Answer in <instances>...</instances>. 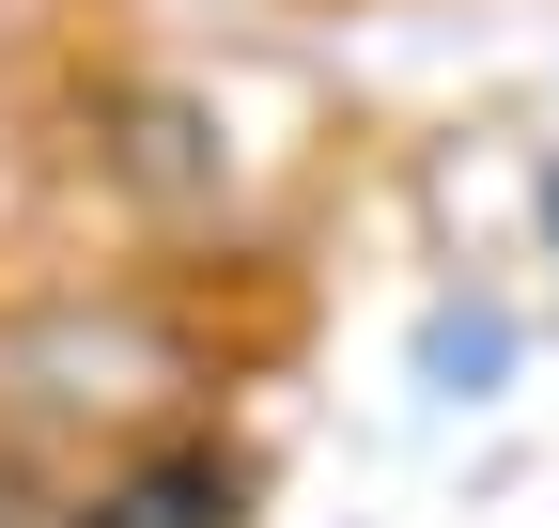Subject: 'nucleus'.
<instances>
[{"instance_id":"nucleus-1","label":"nucleus","mask_w":559,"mask_h":528,"mask_svg":"<svg viewBox=\"0 0 559 528\" xmlns=\"http://www.w3.org/2000/svg\"><path fill=\"white\" fill-rule=\"evenodd\" d=\"M0 358H62V388H47L32 420H109V435H140V420H156V388H171V358L140 343L124 311H79V296L32 311V326H0Z\"/></svg>"},{"instance_id":"nucleus-2","label":"nucleus","mask_w":559,"mask_h":528,"mask_svg":"<svg viewBox=\"0 0 559 528\" xmlns=\"http://www.w3.org/2000/svg\"><path fill=\"white\" fill-rule=\"evenodd\" d=\"M79 528H249V467L218 435H156L79 497Z\"/></svg>"},{"instance_id":"nucleus-3","label":"nucleus","mask_w":559,"mask_h":528,"mask_svg":"<svg viewBox=\"0 0 559 528\" xmlns=\"http://www.w3.org/2000/svg\"><path fill=\"white\" fill-rule=\"evenodd\" d=\"M419 373H436V388H498L513 373V326L498 311H436V326H419Z\"/></svg>"},{"instance_id":"nucleus-4","label":"nucleus","mask_w":559,"mask_h":528,"mask_svg":"<svg viewBox=\"0 0 559 528\" xmlns=\"http://www.w3.org/2000/svg\"><path fill=\"white\" fill-rule=\"evenodd\" d=\"M528 218H544V264H559V156H544V187H528Z\"/></svg>"},{"instance_id":"nucleus-5","label":"nucleus","mask_w":559,"mask_h":528,"mask_svg":"<svg viewBox=\"0 0 559 528\" xmlns=\"http://www.w3.org/2000/svg\"><path fill=\"white\" fill-rule=\"evenodd\" d=\"M0 528H32V513H16V467H0Z\"/></svg>"}]
</instances>
